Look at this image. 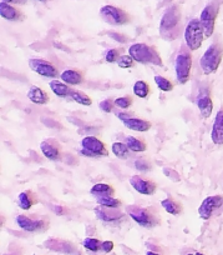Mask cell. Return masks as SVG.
I'll return each mask as SVG.
<instances>
[{
  "label": "cell",
  "instance_id": "34",
  "mask_svg": "<svg viewBox=\"0 0 223 255\" xmlns=\"http://www.w3.org/2000/svg\"><path fill=\"white\" fill-rule=\"evenodd\" d=\"M115 105L120 109H129L130 107L132 105V98L131 97H121V98H117V99L114 100Z\"/></svg>",
  "mask_w": 223,
  "mask_h": 255
},
{
  "label": "cell",
  "instance_id": "38",
  "mask_svg": "<svg viewBox=\"0 0 223 255\" xmlns=\"http://www.w3.org/2000/svg\"><path fill=\"white\" fill-rule=\"evenodd\" d=\"M109 36H110V38L114 39V40L120 41V43H126V41H127V38H126V36L122 35V34L115 33V31H110V33H109Z\"/></svg>",
  "mask_w": 223,
  "mask_h": 255
},
{
  "label": "cell",
  "instance_id": "9",
  "mask_svg": "<svg viewBox=\"0 0 223 255\" xmlns=\"http://www.w3.org/2000/svg\"><path fill=\"white\" fill-rule=\"evenodd\" d=\"M217 14H218V5L216 3H211L208 4V5H206V8L203 9L202 13H201L200 20L203 26V30H205L206 38H211L213 31H215V24H216Z\"/></svg>",
  "mask_w": 223,
  "mask_h": 255
},
{
  "label": "cell",
  "instance_id": "27",
  "mask_svg": "<svg viewBox=\"0 0 223 255\" xmlns=\"http://www.w3.org/2000/svg\"><path fill=\"white\" fill-rule=\"evenodd\" d=\"M70 98L75 103H77L80 105H84V107H90L92 104L91 98L85 94V93L79 92V90H71Z\"/></svg>",
  "mask_w": 223,
  "mask_h": 255
},
{
  "label": "cell",
  "instance_id": "40",
  "mask_svg": "<svg viewBox=\"0 0 223 255\" xmlns=\"http://www.w3.org/2000/svg\"><path fill=\"white\" fill-rule=\"evenodd\" d=\"M1 1H5L8 4H16V5H24V4H26V0H1Z\"/></svg>",
  "mask_w": 223,
  "mask_h": 255
},
{
  "label": "cell",
  "instance_id": "43",
  "mask_svg": "<svg viewBox=\"0 0 223 255\" xmlns=\"http://www.w3.org/2000/svg\"><path fill=\"white\" fill-rule=\"evenodd\" d=\"M36 1H41V3H45V1H48V0H36Z\"/></svg>",
  "mask_w": 223,
  "mask_h": 255
},
{
  "label": "cell",
  "instance_id": "22",
  "mask_svg": "<svg viewBox=\"0 0 223 255\" xmlns=\"http://www.w3.org/2000/svg\"><path fill=\"white\" fill-rule=\"evenodd\" d=\"M28 98L31 103L36 105H45L49 103V97L43 89L38 87H31L28 92Z\"/></svg>",
  "mask_w": 223,
  "mask_h": 255
},
{
  "label": "cell",
  "instance_id": "30",
  "mask_svg": "<svg viewBox=\"0 0 223 255\" xmlns=\"http://www.w3.org/2000/svg\"><path fill=\"white\" fill-rule=\"evenodd\" d=\"M96 202L97 204L101 205V207L116 208V209H119V208L121 207V202L114 197H99L96 198Z\"/></svg>",
  "mask_w": 223,
  "mask_h": 255
},
{
  "label": "cell",
  "instance_id": "31",
  "mask_svg": "<svg viewBox=\"0 0 223 255\" xmlns=\"http://www.w3.org/2000/svg\"><path fill=\"white\" fill-rule=\"evenodd\" d=\"M153 79H155L156 85H157L161 92H172L173 90V83L171 80L166 79V78L161 77V75H156Z\"/></svg>",
  "mask_w": 223,
  "mask_h": 255
},
{
  "label": "cell",
  "instance_id": "8",
  "mask_svg": "<svg viewBox=\"0 0 223 255\" xmlns=\"http://www.w3.org/2000/svg\"><path fill=\"white\" fill-rule=\"evenodd\" d=\"M100 14L111 25H125L130 21V15L122 9L114 5H105L100 9Z\"/></svg>",
  "mask_w": 223,
  "mask_h": 255
},
{
  "label": "cell",
  "instance_id": "19",
  "mask_svg": "<svg viewBox=\"0 0 223 255\" xmlns=\"http://www.w3.org/2000/svg\"><path fill=\"white\" fill-rule=\"evenodd\" d=\"M124 125L130 129V130H134V131H140V133H144V131H149L152 127L149 120H144V119H140V118H129V119L124 120Z\"/></svg>",
  "mask_w": 223,
  "mask_h": 255
},
{
  "label": "cell",
  "instance_id": "14",
  "mask_svg": "<svg viewBox=\"0 0 223 255\" xmlns=\"http://www.w3.org/2000/svg\"><path fill=\"white\" fill-rule=\"evenodd\" d=\"M196 104H197L198 110H200V114L203 119H208V118L212 115L213 102L210 93H208L207 90H202V92L198 94L197 100H196Z\"/></svg>",
  "mask_w": 223,
  "mask_h": 255
},
{
  "label": "cell",
  "instance_id": "3",
  "mask_svg": "<svg viewBox=\"0 0 223 255\" xmlns=\"http://www.w3.org/2000/svg\"><path fill=\"white\" fill-rule=\"evenodd\" d=\"M222 56L223 49L220 44L213 43L212 45H210V48L205 51L200 61L203 74L210 75L217 72L221 65V61H222Z\"/></svg>",
  "mask_w": 223,
  "mask_h": 255
},
{
  "label": "cell",
  "instance_id": "1",
  "mask_svg": "<svg viewBox=\"0 0 223 255\" xmlns=\"http://www.w3.org/2000/svg\"><path fill=\"white\" fill-rule=\"evenodd\" d=\"M181 11L177 5H172L165 11L160 21V35L165 40H173L180 34Z\"/></svg>",
  "mask_w": 223,
  "mask_h": 255
},
{
  "label": "cell",
  "instance_id": "42",
  "mask_svg": "<svg viewBox=\"0 0 223 255\" xmlns=\"http://www.w3.org/2000/svg\"><path fill=\"white\" fill-rule=\"evenodd\" d=\"M146 255H162V254H158V253H155V252H147Z\"/></svg>",
  "mask_w": 223,
  "mask_h": 255
},
{
  "label": "cell",
  "instance_id": "23",
  "mask_svg": "<svg viewBox=\"0 0 223 255\" xmlns=\"http://www.w3.org/2000/svg\"><path fill=\"white\" fill-rule=\"evenodd\" d=\"M91 195L94 197L99 198V197H114L115 195V189L112 188L111 185L109 184H104V183H99L95 184L94 186L90 190Z\"/></svg>",
  "mask_w": 223,
  "mask_h": 255
},
{
  "label": "cell",
  "instance_id": "10",
  "mask_svg": "<svg viewBox=\"0 0 223 255\" xmlns=\"http://www.w3.org/2000/svg\"><path fill=\"white\" fill-rule=\"evenodd\" d=\"M223 204V197L222 195H212V197H207L202 203H201L200 208H198V215L201 219L208 220L213 215L216 210L220 209Z\"/></svg>",
  "mask_w": 223,
  "mask_h": 255
},
{
  "label": "cell",
  "instance_id": "45",
  "mask_svg": "<svg viewBox=\"0 0 223 255\" xmlns=\"http://www.w3.org/2000/svg\"><path fill=\"white\" fill-rule=\"evenodd\" d=\"M187 255H196V254H187Z\"/></svg>",
  "mask_w": 223,
  "mask_h": 255
},
{
  "label": "cell",
  "instance_id": "37",
  "mask_svg": "<svg viewBox=\"0 0 223 255\" xmlns=\"http://www.w3.org/2000/svg\"><path fill=\"white\" fill-rule=\"evenodd\" d=\"M115 102H112L111 99H105L100 103V109L102 110L104 113H111L112 109H114Z\"/></svg>",
  "mask_w": 223,
  "mask_h": 255
},
{
  "label": "cell",
  "instance_id": "11",
  "mask_svg": "<svg viewBox=\"0 0 223 255\" xmlns=\"http://www.w3.org/2000/svg\"><path fill=\"white\" fill-rule=\"evenodd\" d=\"M15 220L20 229L29 233L44 232L49 225V223L45 219H31V218L26 217V215H18Z\"/></svg>",
  "mask_w": 223,
  "mask_h": 255
},
{
  "label": "cell",
  "instance_id": "28",
  "mask_svg": "<svg viewBox=\"0 0 223 255\" xmlns=\"http://www.w3.org/2000/svg\"><path fill=\"white\" fill-rule=\"evenodd\" d=\"M134 94L136 97L142 98V99H146L150 94V85L144 80H137L134 85Z\"/></svg>",
  "mask_w": 223,
  "mask_h": 255
},
{
  "label": "cell",
  "instance_id": "18",
  "mask_svg": "<svg viewBox=\"0 0 223 255\" xmlns=\"http://www.w3.org/2000/svg\"><path fill=\"white\" fill-rule=\"evenodd\" d=\"M0 15H1V18L9 21H19L24 19L23 13L19 9H16L11 4L5 3V1L0 3Z\"/></svg>",
  "mask_w": 223,
  "mask_h": 255
},
{
  "label": "cell",
  "instance_id": "24",
  "mask_svg": "<svg viewBox=\"0 0 223 255\" xmlns=\"http://www.w3.org/2000/svg\"><path fill=\"white\" fill-rule=\"evenodd\" d=\"M49 87H50L51 92H53L55 95H58V97L65 98V97H69V95L71 94V89L69 88V85L65 84L64 82H59V80H51L50 84H49Z\"/></svg>",
  "mask_w": 223,
  "mask_h": 255
},
{
  "label": "cell",
  "instance_id": "7",
  "mask_svg": "<svg viewBox=\"0 0 223 255\" xmlns=\"http://www.w3.org/2000/svg\"><path fill=\"white\" fill-rule=\"evenodd\" d=\"M81 146L82 149L80 150V153L89 158H100V156L109 155V151H107L105 144L96 136H85L81 140Z\"/></svg>",
  "mask_w": 223,
  "mask_h": 255
},
{
  "label": "cell",
  "instance_id": "13",
  "mask_svg": "<svg viewBox=\"0 0 223 255\" xmlns=\"http://www.w3.org/2000/svg\"><path fill=\"white\" fill-rule=\"evenodd\" d=\"M130 184H131L132 188L140 193L142 195H152L155 194L156 189H157V185H156L153 181L147 180V179H144L142 176L135 175L130 179Z\"/></svg>",
  "mask_w": 223,
  "mask_h": 255
},
{
  "label": "cell",
  "instance_id": "26",
  "mask_svg": "<svg viewBox=\"0 0 223 255\" xmlns=\"http://www.w3.org/2000/svg\"><path fill=\"white\" fill-rule=\"evenodd\" d=\"M125 143L127 144L130 150L134 151V153H144V151H146L147 149L145 141L140 140V139L135 138V136H126Z\"/></svg>",
  "mask_w": 223,
  "mask_h": 255
},
{
  "label": "cell",
  "instance_id": "32",
  "mask_svg": "<svg viewBox=\"0 0 223 255\" xmlns=\"http://www.w3.org/2000/svg\"><path fill=\"white\" fill-rule=\"evenodd\" d=\"M82 245H84L85 249L96 253L99 252V250H101L102 242H100V240L96 239V238H86V239L82 242Z\"/></svg>",
  "mask_w": 223,
  "mask_h": 255
},
{
  "label": "cell",
  "instance_id": "17",
  "mask_svg": "<svg viewBox=\"0 0 223 255\" xmlns=\"http://www.w3.org/2000/svg\"><path fill=\"white\" fill-rule=\"evenodd\" d=\"M211 139L215 145H223V108L218 110L213 122Z\"/></svg>",
  "mask_w": 223,
  "mask_h": 255
},
{
  "label": "cell",
  "instance_id": "33",
  "mask_svg": "<svg viewBox=\"0 0 223 255\" xmlns=\"http://www.w3.org/2000/svg\"><path fill=\"white\" fill-rule=\"evenodd\" d=\"M116 63L120 68H122V69H129V68L134 67L135 60L132 59L131 55H121Z\"/></svg>",
  "mask_w": 223,
  "mask_h": 255
},
{
  "label": "cell",
  "instance_id": "4",
  "mask_svg": "<svg viewBox=\"0 0 223 255\" xmlns=\"http://www.w3.org/2000/svg\"><path fill=\"white\" fill-rule=\"evenodd\" d=\"M127 214L132 218L134 222L141 225L142 228H147V229H152L156 225L160 224V218L155 214L149 208H141L135 207V205H130L127 207Z\"/></svg>",
  "mask_w": 223,
  "mask_h": 255
},
{
  "label": "cell",
  "instance_id": "2",
  "mask_svg": "<svg viewBox=\"0 0 223 255\" xmlns=\"http://www.w3.org/2000/svg\"><path fill=\"white\" fill-rule=\"evenodd\" d=\"M129 55L132 56L136 63L151 64L156 67H163L162 59L155 48L147 45L145 43L132 44L129 48Z\"/></svg>",
  "mask_w": 223,
  "mask_h": 255
},
{
  "label": "cell",
  "instance_id": "29",
  "mask_svg": "<svg viewBox=\"0 0 223 255\" xmlns=\"http://www.w3.org/2000/svg\"><path fill=\"white\" fill-rule=\"evenodd\" d=\"M112 149V153L115 154V156L120 159H126L129 156V153L131 150L129 149L126 143H121V141H116V143L112 144L111 146Z\"/></svg>",
  "mask_w": 223,
  "mask_h": 255
},
{
  "label": "cell",
  "instance_id": "39",
  "mask_svg": "<svg viewBox=\"0 0 223 255\" xmlns=\"http://www.w3.org/2000/svg\"><path fill=\"white\" fill-rule=\"evenodd\" d=\"M114 242H111V240H106V242H102V245H101V250L104 253H111L112 250H114Z\"/></svg>",
  "mask_w": 223,
  "mask_h": 255
},
{
  "label": "cell",
  "instance_id": "5",
  "mask_svg": "<svg viewBox=\"0 0 223 255\" xmlns=\"http://www.w3.org/2000/svg\"><path fill=\"white\" fill-rule=\"evenodd\" d=\"M205 38V30H203L200 19H192V20L188 21L187 26L185 29V41L187 48L191 51L198 50L202 45Z\"/></svg>",
  "mask_w": 223,
  "mask_h": 255
},
{
  "label": "cell",
  "instance_id": "25",
  "mask_svg": "<svg viewBox=\"0 0 223 255\" xmlns=\"http://www.w3.org/2000/svg\"><path fill=\"white\" fill-rule=\"evenodd\" d=\"M161 205L171 215H180L181 212H182V205L176 202L175 199H172V198H167V199L162 200Z\"/></svg>",
  "mask_w": 223,
  "mask_h": 255
},
{
  "label": "cell",
  "instance_id": "21",
  "mask_svg": "<svg viewBox=\"0 0 223 255\" xmlns=\"http://www.w3.org/2000/svg\"><path fill=\"white\" fill-rule=\"evenodd\" d=\"M38 202V198H36V195L31 190L21 191L20 194L18 195V205L23 210L31 209Z\"/></svg>",
  "mask_w": 223,
  "mask_h": 255
},
{
  "label": "cell",
  "instance_id": "12",
  "mask_svg": "<svg viewBox=\"0 0 223 255\" xmlns=\"http://www.w3.org/2000/svg\"><path fill=\"white\" fill-rule=\"evenodd\" d=\"M29 67L36 74L45 78H56L59 75L58 69L49 61L44 59H29Z\"/></svg>",
  "mask_w": 223,
  "mask_h": 255
},
{
  "label": "cell",
  "instance_id": "35",
  "mask_svg": "<svg viewBox=\"0 0 223 255\" xmlns=\"http://www.w3.org/2000/svg\"><path fill=\"white\" fill-rule=\"evenodd\" d=\"M134 165H135V168H136L137 170H140V171L151 170L150 161L147 160V159H145V158L136 159V160H135V163H134Z\"/></svg>",
  "mask_w": 223,
  "mask_h": 255
},
{
  "label": "cell",
  "instance_id": "36",
  "mask_svg": "<svg viewBox=\"0 0 223 255\" xmlns=\"http://www.w3.org/2000/svg\"><path fill=\"white\" fill-rule=\"evenodd\" d=\"M120 56L121 55H120V51L117 50V49H110V50L106 53L105 59H106L107 63H115V61L119 60Z\"/></svg>",
  "mask_w": 223,
  "mask_h": 255
},
{
  "label": "cell",
  "instance_id": "6",
  "mask_svg": "<svg viewBox=\"0 0 223 255\" xmlns=\"http://www.w3.org/2000/svg\"><path fill=\"white\" fill-rule=\"evenodd\" d=\"M191 69H192V56L186 49H182L176 56L175 70L177 77L178 84L183 85L188 83L191 77Z\"/></svg>",
  "mask_w": 223,
  "mask_h": 255
},
{
  "label": "cell",
  "instance_id": "41",
  "mask_svg": "<svg viewBox=\"0 0 223 255\" xmlns=\"http://www.w3.org/2000/svg\"><path fill=\"white\" fill-rule=\"evenodd\" d=\"M53 209H54V212L56 213V214H59V215L63 214V208H61V207H54Z\"/></svg>",
  "mask_w": 223,
  "mask_h": 255
},
{
  "label": "cell",
  "instance_id": "16",
  "mask_svg": "<svg viewBox=\"0 0 223 255\" xmlns=\"http://www.w3.org/2000/svg\"><path fill=\"white\" fill-rule=\"evenodd\" d=\"M60 144L54 139H46V140L41 141L40 143V150L44 154L45 158L49 160H58L60 159Z\"/></svg>",
  "mask_w": 223,
  "mask_h": 255
},
{
  "label": "cell",
  "instance_id": "20",
  "mask_svg": "<svg viewBox=\"0 0 223 255\" xmlns=\"http://www.w3.org/2000/svg\"><path fill=\"white\" fill-rule=\"evenodd\" d=\"M61 82L68 85H80L84 82V74L80 70L66 69L60 74Z\"/></svg>",
  "mask_w": 223,
  "mask_h": 255
},
{
  "label": "cell",
  "instance_id": "44",
  "mask_svg": "<svg viewBox=\"0 0 223 255\" xmlns=\"http://www.w3.org/2000/svg\"><path fill=\"white\" fill-rule=\"evenodd\" d=\"M196 255H205V254H202V253H196Z\"/></svg>",
  "mask_w": 223,
  "mask_h": 255
},
{
  "label": "cell",
  "instance_id": "15",
  "mask_svg": "<svg viewBox=\"0 0 223 255\" xmlns=\"http://www.w3.org/2000/svg\"><path fill=\"white\" fill-rule=\"evenodd\" d=\"M95 214H96L97 219L106 223H116L124 218V214L116 208H107L101 207V205L95 209Z\"/></svg>",
  "mask_w": 223,
  "mask_h": 255
}]
</instances>
